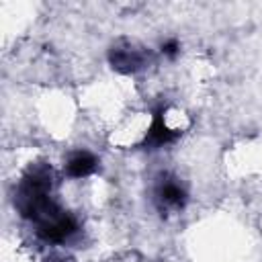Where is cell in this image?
Returning <instances> with one entry per match:
<instances>
[{"label":"cell","mask_w":262,"mask_h":262,"mask_svg":"<svg viewBox=\"0 0 262 262\" xmlns=\"http://www.w3.org/2000/svg\"><path fill=\"white\" fill-rule=\"evenodd\" d=\"M180 135V131L168 127L166 119H164V111H156L154 113V119H151V125L145 133V139H143V145H149V147H162L166 143H172L176 137Z\"/></svg>","instance_id":"3"},{"label":"cell","mask_w":262,"mask_h":262,"mask_svg":"<svg viewBox=\"0 0 262 262\" xmlns=\"http://www.w3.org/2000/svg\"><path fill=\"white\" fill-rule=\"evenodd\" d=\"M162 53H164L166 57L174 59V57L180 53V43H178L176 39H168V41H164V43H162Z\"/></svg>","instance_id":"6"},{"label":"cell","mask_w":262,"mask_h":262,"mask_svg":"<svg viewBox=\"0 0 262 262\" xmlns=\"http://www.w3.org/2000/svg\"><path fill=\"white\" fill-rule=\"evenodd\" d=\"M108 59H111V63H113L115 70L129 74V72H137V70L143 68V63H145V53H143L141 49H137L133 43L123 41V43L113 45Z\"/></svg>","instance_id":"2"},{"label":"cell","mask_w":262,"mask_h":262,"mask_svg":"<svg viewBox=\"0 0 262 262\" xmlns=\"http://www.w3.org/2000/svg\"><path fill=\"white\" fill-rule=\"evenodd\" d=\"M96 158L92 156V154H88V151H78V154H74L70 160H68V164H66V172H68V176H72V178H84V176H90L94 170H96Z\"/></svg>","instance_id":"5"},{"label":"cell","mask_w":262,"mask_h":262,"mask_svg":"<svg viewBox=\"0 0 262 262\" xmlns=\"http://www.w3.org/2000/svg\"><path fill=\"white\" fill-rule=\"evenodd\" d=\"M37 235L43 239V242H49V244H63L66 239H70L76 231H78V221L72 217V215H66V213H55L53 217L37 223Z\"/></svg>","instance_id":"1"},{"label":"cell","mask_w":262,"mask_h":262,"mask_svg":"<svg viewBox=\"0 0 262 262\" xmlns=\"http://www.w3.org/2000/svg\"><path fill=\"white\" fill-rule=\"evenodd\" d=\"M156 196H158V203L164 209H180L184 205V201H186V192L174 180L160 182L158 184V190H156Z\"/></svg>","instance_id":"4"}]
</instances>
